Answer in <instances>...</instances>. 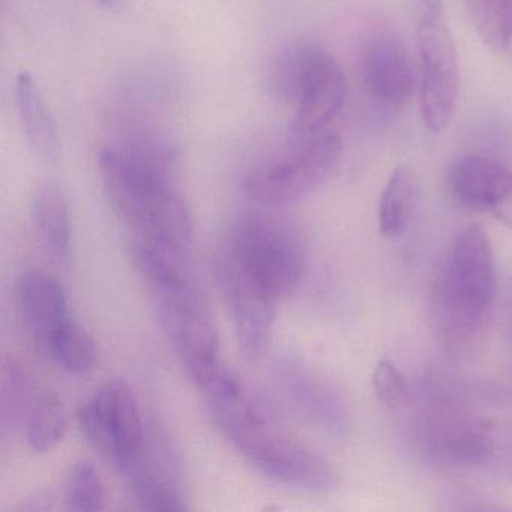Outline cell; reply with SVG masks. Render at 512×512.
<instances>
[{
  "instance_id": "obj_19",
  "label": "cell",
  "mask_w": 512,
  "mask_h": 512,
  "mask_svg": "<svg viewBox=\"0 0 512 512\" xmlns=\"http://www.w3.org/2000/svg\"><path fill=\"white\" fill-rule=\"evenodd\" d=\"M41 392L35 386L22 364L16 359H7L2 370L0 385V428L2 437L23 431L29 412Z\"/></svg>"
},
{
  "instance_id": "obj_9",
  "label": "cell",
  "mask_w": 512,
  "mask_h": 512,
  "mask_svg": "<svg viewBox=\"0 0 512 512\" xmlns=\"http://www.w3.org/2000/svg\"><path fill=\"white\" fill-rule=\"evenodd\" d=\"M89 445L121 470L134 457L146 424L133 391L124 380L104 383L77 413Z\"/></svg>"
},
{
  "instance_id": "obj_12",
  "label": "cell",
  "mask_w": 512,
  "mask_h": 512,
  "mask_svg": "<svg viewBox=\"0 0 512 512\" xmlns=\"http://www.w3.org/2000/svg\"><path fill=\"white\" fill-rule=\"evenodd\" d=\"M361 76L377 103L400 107L412 100L416 76L404 44L389 32H376L362 44Z\"/></svg>"
},
{
  "instance_id": "obj_2",
  "label": "cell",
  "mask_w": 512,
  "mask_h": 512,
  "mask_svg": "<svg viewBox=\"0 0 512 512\" xmlns=\"http://www.w3.org/2000/svg\"><path fill=\"white\" fill-rule=\"evenodd\" d=\"M130 257L185 373L202 388L224 365L217 328L202 295L182 268L181 257L143 241L131 245Z\"/></svg>"
},
{
  "instance_id": "obj_14",
  "label": "cell",
  "mask_w": 512,
  "mask_h": 512,
  "mask_svg": "<svg viewBox=\"0 0 512 512\" xmlns=\"http://www.w3.org/2000/svg\"><path fill=\"white\" fill-rule=\"evenodd\" d=\"M455 199L473 211H493L512 197V170L491 158L461 157L449 170Z\"/></svg>"
},
{
  "instance_id": "obj_18",
  "label": "cell",
  "mask_w": 512,
  "mask_h": 512,
  "mask_svg": "<svg viewBox=\"0 0 512 512\" xmlns=\"http://www.w3.org/2000/svg\"><path fill=\"white\" fill-rule=\"evenodd\" d=\"M32 220L50 256L58 262H67L71 247L70 211L58 187L38 188L32 200Z\"/></svg>"
},
{
  "instance_id": "obj_3",
  "label": "cell",
  "mask_w": 512,
  "mask_h": 512,
  "mask_svg": "<svg viewBox=\"0 0 512 512\" xmlns=\"http://www.w3.org/2000/svg\"><path fill=\"white\" fill-rule=\"evenodd\" d=\"M215 425L254 469L280 484L311 493H325L338 485L331 463L278 430L254 398L224 412Z\"/></svg>"
},
{
  "instance_id": "obj_21",
  "label": "cell",
  "mask_w": 512,
  "mask_h": 512,
  "mask_svg": "<svg viewBox=\"0 0 512 512\" xmlns=\"http://www.w3.org/2000/svg\"><path fill=\"white\" fill-rule=\"evenodd\" d=\"M67 431V413L58 397L43 392L26 419L23 433L29 446L38 454L53 451Z\"/></svg>"
},
{
  "instance_id": "obj_23",
  "label": "cell",
  "mask_w": 512,
  "mask_h": 512,
  "mask_svg": "<svg viewBox=\"0 0 512 512\" xmlns=\"http://www.w3.org/2000/svg\"><path fill=\"white\" fill-rule=\"evenodd\" d=\"M479 37L494 52L512 41V0H464Z\"/></svg>"
},
{
  "instance_id": "obj_1",
  "label": "cell",
  "mask_w": 512,
  "mask_h": 512,
  "mask_svg": "<svg viewBox=\"0 0 512 512\" xmlns=\"http://www.w3.org/2000/svg\"><path fill=\"white\" fill-rule=\"evenodd\" d=\"M178 151L169 143L142 140L107 148L98 157L104 193L139 241L184 256L193 236L185 200L173 187Z\"/></svg>"
},
{
  "instance_id": "obj_16",
  "label": "cell",
  "mask_w": 512,
  "mask_h": 512,
  "mask_svg": "<svg viewBox=\"0 0 512 512\" xmlns=\"http://www.w3.org/2000/svg\"><path fill=\"white\" fill-rule=\"evenodd\" d=\"M16 106L20 125L28 145L44 161H56L61 154V134L55 116L28 71H22L16 80Z\"/></svg>"
},
{
  "instance_id": "obj_8",
  "label": "cell",
  "mask_w": 512,
  "mask_h": 512,
  "mask_svg": "<svg viewBox=\"0 0 512 512\" xmlns=\"http://www.w3.org/2000/svg\"><path fill=\"white\" fill-rule=\"evenodd\" d=\"M340 137L334 131L292 136V146L280 157L251 170L244 181L245 196L262 205H286L316 190L341 160Z\"/></svg>"
},
{
  "instance_id": "obj_5",
  "label": "cell",
  "mask_w": 512,
  "mask_h": 512,
  "mask_svg": "<svg viewBox=\"0 0 512 512\" xmlns=\"http://www.w3.org/2000/svg\"><path fill=\"white\" fill-rule=\"evenodd\" d=\"M496 262L490 236L478 224L457 233L440 275L436 322L445 337L461 340L484 325L496 298Z\"/></svg>"
},
{
  "instance_id": "obj_11",
  "label": "cell",
  "mask_w": 512,
  "mask_h": 512,
  "mask_svg": "<svg viewBox=\"0 0 512 512\" xmlns=\"http://www.w3.org/2000/svg\"><path fill=\"white\" fill-rule=\"evenodd\" d=\"M119 473L140 508L155 512L188 509L181 458L158 425H146L139 449Z\"/></svg>"
},
{
  "instance_id": "obj_24",
  "label": "cell",
  "mask_w": 512,
  "mask_h": 512,
  "mask_svg": "<svg viewBox=\"0 0 512 512\" xmlns=\"http://www.w3.org/2000/svg\"><path fill=\"white\" fill-rule=\"evenodd\" d=\"M64 503L67 511H98L104 506V485L97 469L88 461L71 467L65 481Z\"/></svg>"
},
{
  "instance_id": "obj_6",
  "label": "cell",
  "mask_w": 512,
  "mask_h": 512,
  "mask_svg": "<svg viewBox=\"0 0 512 512\" xmlns=\"http://www.w3.org/2000/svg\"><path fill=\"white\" fill-rule=\"evenodd\" d=\"M226 247L277 301L292 295L307 272L308 248L301 230L277 215H241Z\"/></svg>"
},
{
  "instance_id": "obj_27",
  "label": "cell",
  "mask_w": 512,
  "mask_h": 512,
  "mask_svg": "<svg viewBox=\"0 0 512 512\" xmlns=\"http://www.w3.org/2000/svg\"><path fill=\"white\" fill-rule=\"evenodd\" d=\"M92 2L101 8H113L119 4V0H92Z\"/></svg>"
},
{
  "instance_id": "obj_10",
  "label": "cell",
  "mask_w": 512,
  "mask_h": 512,
  "mask_svg": "<svg viewBox=\"0 0 512 512\" xmlns=\"http://www.w3.org/2000/svg\"><path fill=\"white\" fill-rule=\"evenodd\" d=\"M215 275L235 325L239 349L257 362L271 347L277 299L250 274L224 245L215 257Z\"/></svg>"
},
{
  "instance_id": "obj_17",
  "label": "cell",
  "mask_w": 512,
  "mask_h": 512,
  "mask_svg": "<svg viewBox=\"0 0 512 512\" xmlns=\"http://www.w3.org/2000/svg\"><path fill=\"white\" fill-rule=\"evenodd\" d=\"M434 454L449 463L472 464L482 460L488 451V437L478 421L460 413H439L431 425Z\"/></svg>"
},
{
  "instance_id": "obj_20",
  "label": "cell",
  "mask_w": 512,
  "mask_h": 512,
  "mask_svg": "<svg viewBox=\"0 0 512 512\" xmlns=\"http://www.w3.org/2000/svg\"><path fill=\"white\" fill-rule=\"evenodd\" d=\"M416 206V181L412 170L400 166L391 173L379 203V229L385 238H397L409 227Z\"/></svg>"
},
{
  "instance_id": "obj_13",
  "label": "cell",
  "mask_w": 512,
  "mask_h": 512,
  "mask_svg": "<svg viewBox=\"0 0 512 512\" xmlns=\"http://www.w3.org/2000/svg\"><path fill=\"white\" fill-rule=\"evenodd\" d=\"M17 301L26 329L46 355L55 335L73 320L64 287L46 272L32 269L17 281Z\"/></svg>"
},
{
  "instance_id": "obj_7",
  "label": "cell",
  "mask_w": 512,
  "mask_h": 512,
  "mask_svg": "<svg viewBox=\"0 0 512 512\" xmlns=\"http://www.w3.org/2000/svg\"><path fill=\"white\" fill-rule=\"evenodd\" d=\"M416 41L422 121L439 134L454 118L461 86L460 59L443 0H419Z\"/></svg>"
},
{
  "instance_id": "obj_4",
  "label": "cell",
  "mask_w": 512,
  "mask_h": 512,
  "mask_svg": "<svg viewBox=\"0 0 512 512\" xmlns=\"http://www.w3.org/2000/svg\"><path fill=\"white\" fill-rule=\"evenodd\" d=\"M269 97L295 109L292 136L328 130L343 110L347 80L334 56L313 43H296L278 52L266 68Z\"/></svg>"
},
{
  "instance_id": "obj_26",
  "label": "cell",
  "mask_w": 512,
  "mask_h": 512,
  "mask_svg": "<svg viewBox=\"0 0 512 512\" xmlns=\"http://www.w3.org/2000/svg\"><path fill=\"white\" fill-rule=\"evenodd\" d=\"M56 508V499L52 491L38 490L32 493L28 499L23 500L19 506L22 512H46Z\"/></svg>"
},
{
  "instance_id": "obj_25",
  "label": "cell",
  "mask_w": 512,
  "mask_h": 512,
  "mask_svg": "<svg viewBox=\"0 0 512 512\" xmlns=\"http://www.w3.org/2000/svg\"><path fill=\"white\" fill-rule=\"evenodd\" d=\"M373 388L377 398L386 406L395 409L406 403L409 388L401 371L394 362L383 359L373 371Z\"/></svg>"
},
{
  "instance_id": "obj_15",
  "label": "cell",
  "mask_w": 512,
  "mask_h": 512,
  "mask_svg": "<svg viewBox=\"0 0 512 512\" xmlns=\"http://www.w3.org/2000/svg\"><path fill=\"white\" fill-rule=\"evenodd\" d=\"M275 382L299 413L317 424L340 428L344 409L334 389L301 362L284 359L275 367Z\"/></svg>"
},
{
  "instance_id": "obj_22",
  "label": "cell",
  "mask_w": 512,
  "mask_h": 512,
  "mask_svg": "<svg viewBox=\"0 0 512 512\" xmlns=\"http://www.w3.org/2000/svg\"><path fill=\"white\" fill-rule=\"evenodd\" d=\"M46 356L67 373L83 376L94 370L97 349L91 335L73 319L55 335Z\"/></svg>"
}]
</instances>
